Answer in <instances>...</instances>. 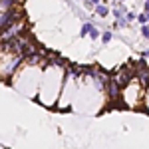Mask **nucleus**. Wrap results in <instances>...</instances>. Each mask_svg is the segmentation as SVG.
I'll use <instances>...</instances> for the list:
<instances>
[{
  "mask_svg": "<svg viewBox=\"0 0 149 149\" xmlns=\"http://www.w3.org/2000/svg\"><path fill=\"white\" fill-rule=\"evenodd\" d=\"M44 54H26V60L20 68L16 70V74L12 76L10 86L18 93H22L28 100H36L38 97V90H40V81H42V74H44V66L40 62V58Z\"/></svg>",
  "mask_w": 149,
  "mask_h": 149,
  "instance_id": "obj_1",
  "label": "nucleus"
},
{
  "mask_svg": "<svg viewBox=\"0 0 149 149\" xmlns=\"http://www.w3.org/2000/svg\"><path fill=\"white\" fill-rule=\"evenodd\" d=\"M66 72L68 68L58 62V60H48L44 66L42 81H40V90L36 102L42 103L44 107H56L60 102V95L64 90V81H66Z\"/></svg>",
  "mask_w": 149,
  "mask_h": 149,
  "instance_id": "obj_2",
  "label": "nucleus"
},
{
  "mask_svg": "<svg viewBox=\"0 0 149 149\" xmlns=\"http://www.w3.org/2000/svg\"><path fill=\"white\" fill-rule=\"evenodd\" d=\"M145 90H147V86L139 80L137 76H133V78L121 88V102H123V107H127V109H141L143 103H145Z\"/></svg>",
  "mask_w": 149,
  "mask_h": 149,
  "instance_id": "obj_3",
  "label": "nucleus"
},
{
  "mask_svg": "<svg viewBox=\"0 0 149 149\" xmlns=\"http://www.w3.org/2000/svg\"><path fill=\"white\" fill-rule=\"evenodd\" d=\"M109 12H111V8H109L105 2H100V4L95 6V14H97V16H102V18H105Z\"/></svg>",
  "mask_w": 149,
  "mask_h": 149,
  "instance_id": "obj_4",
  "label": "nucleus"
},
{
  "mask_svg": "<svg viewBox=\"0 0 149 149\" xmlns=\"http://www.w3.org/2000/svg\"><path fill=\"white\" fill-rule=\"evenodd\" d=\"M111 40H113V34H111L109 30H105V32L102 34V42H103V44H109Z\"/></svg>",
  "mask_w": 149,
  "mask_h": 149,
  "instance_id": "obj_5",
  "label": "nucleus"
},
{
  "mask_svg": "<svg viewBox=\"0 0 149 149\" xmlns=\"http://www.w3.org/2000/svg\"><path fill=\"white\" fill-rule=\"evenodd\" d=\"M143 109L149 113V86H147V90H145V103H143Z\"/></svg>",
  "mask_w": 149,
  "mask_h": 149,
  "instance_id": "obj_6",
  "label": "nucleus"
},
{
  "mask_svg": "<svg viewBox=\"0 0 149 149\" xmlns=\"http://www.w3.org/2000/svg\"><path fill=\"white\" fill-rule=\"evenodd\" d=\"M141 36H143L145 40H149V24H145V26H141Z\"/></svg>",
  "mask_w": 149,
  "mask_h": 149,
  "instance_id": "obj_7",
  "label": "nucleus"
},
{
  "mask_svg": "<svg viewBox=\"0 0 149 149\" xmlns=\"http://www.w3.org/2000/svg\"><path fill=\"white\" fill-rule=\"evenodd\" d=\"M143 8H145V12H149V2H145V4H143Z\"/></svg>",
  "mask_w": 149,
  "mask_h": 149,
  "instance_id": "obj_8",
  "label": "nucleus"
},
{
  "mask_svg": "<svg viewBox=\"0 0 149 149\" xmlns=\"http://www.w3.org/2000/svg\"><path fill=\"white\" fill-rule=\"evenodd\" d=\"M0 149H4V147H2V145H0Z\"/></svg>",
  "mask_w": 149,
  "mask_h": 149,
  "instance_id": "obj_9",
  "label": "nucleus"
}]
</instances>
